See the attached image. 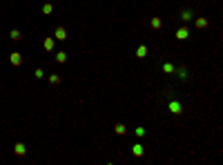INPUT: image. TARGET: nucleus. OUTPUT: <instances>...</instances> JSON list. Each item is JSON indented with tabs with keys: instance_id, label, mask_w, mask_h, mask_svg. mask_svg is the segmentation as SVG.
Wrapping results in <instances>:
<instances>
[{
	"instance_id": "6e6552de",
	"label": "nucleus",
	"mask_w": 223,
	"mask_h": 165,
	"mask_svg": "<svg viewBox=\"0 0 223 165\" xmlns=\"http://www.w3.org/2000/svg\"><path fill=\"white\" fill-rule=\"evenodd\" d=\"M136 56H147V47H138V49H136Z\"/></svg>"
},
{
	"instance_id": "f8f14e48",
	"label": "nucleus",
	"mask_w": 223,
	"mask_h": 165,
	"mask_svg": "<svg viewBox=\"0 0 223 165\" xmlns=\"http://www.w3.org/2000/svg\"><path fill=\"white\" fill-rule=\"evenodd\" d=\"M187 36V27H183V29H178V38H185Z\"/></svg>"
},
{
	"instance_id": "f3484780",
	"label": "nucleus",
	"mask_w": 223,
	"mask_h": 165,
	"mask_svg": "<svg viewBox=\"0 0 223 165\" xmlns=\"http://www.w3.org/2000/svg\"><path fill=\"white\" fill-rule=\"evenodd\" d=\"M163 69H165L167 74H170V71H174V67H172V65H170V63H165V67H163Z\"/></svg>"
},
{
	"instance_id": "423d86ee",
	"label": "nucleus",
	"mask_w": 223,
	"mask_h": 165,
	"mask_svg": "<svg viewBox=\"0 0 223 165\" xmlns=\"http://www.w3.org/2000/svg\"><path fill=\"white\" fill-rule=\"evenodd\" d=\"M9 36H11L13 40H20V38H22V34H20L18 29H11V34H9Z\"/></svg>"
},
{
	"instance_id": "7ed1b4c3",
	"label": "nucleus",
	"mask_w": 223,
	"mask_h": 165,
	"mask_svg": "<svg viewBox=\"0 0 223 165\" xmlns=\"http://www.w3.org/2000/svg\"><path fill=\"white\" fill-rule=\"evenodd\" d=\"M9 60H11L13 65H20V63H22V56H20L18 51H13V54H11V58H9Z\"/></svg>"
},
{
	"instance_id": "39448f33",
	"label": "nucleus",
	"mask_w": 223,
	"mask_h": 165,
	"mask_svg": "<svg viewBox=\"0 0 223 165\" xmlns=\"http://www.w3.org/2000/svg\"><path fill=\"white\" fill-rule=\"evenodd\" d=\"M56 38L58 40H65V38H67V31H65L63 27H58V29H56Z\"/></svg>"
},
{
	"instance_id": "1a4fd4ad",
	"label": "nucleus",
	"mask_w": 223,
	"mask_h": 165,
	"mask_svg": "<svg viewBox=\"0 0 223 165\" xmlns=\"http://www.w3.org/2000/svg\"><path fill=\"white\" fill-rule=\"evenodd\" d=\"M132 152L136 154V156H141V154H143V147H141V145H134V147H132Z\"/></svg>"
},
{
	"instance_id": "dca6fc26",
	"label": "nucleus",
	"mask_w": 223,
	"mask_h": 165,
	"mask_svg": "<svg viewBox=\"0 0 223 165\" xmlns=\"http://www.w3.org/2000/svg\"><path fill=\"white\" fill-rule=\"evenodd\" d=\"M116 134H125V127H123V125H116Z\"/></svg>"
},
{
	"instance_id": "9b49d317",
	"label": "nucleus",
	"mask_w": 223,
	"mask_h": 165,
	"mask_svg": "<svg viewBox=\"0 0 223 165\" xmlns=\"http://www.w3.org/2000/svg\"><path fill=\"white\" fill-rule=\"evenodd\" d=\"M196 27H201V29H203V27H208V20H205V18H199V20H196Z\"/></svg>"
},
{
	"instance_id": "2eb2a0df",
	"label": "nucleus",
	"mask_w": 223,
	"mask_h": 165,
	"mask_svg": "<svg viewBox=\"0 0 223 165\" xmlns=\"http://www.w3.org/2000/svg\"><path fill=\"white\" fill-rule=\"evenodd\" d=\"M51 9H54L51 5H45V7H43V13H51Z\"/></svg>"
},
{
	"instance_id": "f257e3e1",
	"label": "nucleus",
	"mask_w": 223,
	"mask_h": 165,
	"mask_svg": "<svg viewBox=\"0 0 223 165\" xmlns=\"http://www.w3.org/2000/svg\"><path fill=\"white\" fill-rule=\"evenodd\" d=\"M13 152L18 154V156H25V154H27V147H25V143H16V145H13Z\"/></svg>"
},
{
	"instance_id": "0eeeda50",
	"label": "nucleus",
	"mask_w": 223,
	"mask_h": 165,
	"mask_svg": "<svg viewBox=\"0 0 223 165\" xmlns=\"http://www.w3.org/2000/svg\"><path fill=\"white\" fill-rule=\"evenodd\" d=\"M65 58H67L65 51H58V54H56V60H58V63H65Z\"/></svg>"
},
{
	"instance_id": "20e7f679",
	"label": "nucleus",
	"mask_w": 223,
	"mask_h": 165,
	"mask_svg": "<svg viewBox=\"0 0 223 165\" xmlns=\"http://www.w3.org/2000/svg\"><path fill=\"white\" fill-rule=\"evenodd\" d=\"M54 45H56V40H54V38H45V45H43V47H45L47 51H51V49H54Z\"/></svg>"
},
{
	"instance_id": "ddd939ff",
	"label": "nucleus",
	"mask_w": 223,
	"mask_h": 165,
	"mask_svg": "<svg viewBox=\"0 0 223 165\" xmlns=\"http://www.w3.org/2000/svg\"><path fill=\"white\" fill-rule=\"evenodd\" d=\"M152 27H154V29H159V27H161V20L159 18H152Z\"/></svg>"
},
{
	"instance_id": "4468645a",
	"label": "nucleus",
	"mask_w": 223,
	"mask_h": 165,
	"mask_svg": "<svg viewBox=\"0 0 223 165\" xmlns=\"http://www.w3.org/2000/svg\"><path fill=\"white\" fill-rule=\"evenodd\" d=\"M49 80H51V85H58V82H60V78L54 74V76H49Z\"/></svg>"
},
{
	"instance_id": "f03ea898",
	"label": "nucleus",
	"mask_w": 223,
	"mask_h": 165,
	"mask_svg": "<svg viewBox=\"0 0 223 165\" xmlns=\"http://www.w3.org/2000/svg\"><path fill=\"white\" fill-rule=\"evenodd\" d=\"M170 112H174V114H181V112H183V105H181L178 101H172V103H170Z\"/></svg>"
},
{
	"instance_id": "9d476101",
	"label": "nucleus",
	"mask_w": 223,
	"mask_h": 165,
	"mask_svg": "<svg viewBox=\"0 0 223 165\" xmlns=\"http://www.w3.org/2000/svg\"><path fill=\"white\" fill-rule=\"evenodd\" d=\"M181 16H183V20H190V18H192V11H190V9H183V13H181Z\"/></svg>"
}]
</instances>
